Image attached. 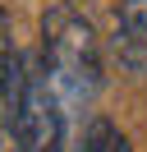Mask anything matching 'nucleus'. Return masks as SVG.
Masks as SVG:
<instances>
[{
	"label": "nucleus",
	"mask_w": 147,
	"mask_h": 152,
	"mask_svg": "<svg viewBox=\"0 0 147 152\" xmlns=\"http://www.w3.org/2000/svg\"><path fill=\"white\" fill-rule=\"evenodd\" d=\"M115 56L124 69H147V0H124L115 10Z\"/></svg>",
	"instance_id": "20e7f679"
},
{
	"label": "nucleus",
	"mask_w": 147,
	"mask_h": 152,
	"mask_svg": "<svg viewBox=\"0 0 147 152\" xmlns=\"http://www.w3.org/2000/svg\"><path fill=\"white\" fill-rule=\"evenodd\" d=\"M23 88H28V56L14 46V23L0 10V152H18Z\"/></svg>",
	"instance_id": "7ed1b4c3"
},
{
	"label": "nucleus",
	"mask_w": 147,
	"mask_h": 152,
	"mask_svg": "<svg viewBox=\"0 0 147 152\" xmlns=\"http://www.w3.org/2000/svg\"><path fill=\"white\" fill-rule=\"evenodd\" d=\"M41 69L55 83L60 102L74 111L92 102L101 92V46H97V28L83 19L74 5H51L41 14Z\"/></svg>",
	"instance_id": "f257e3e1"
},
{
	"label": "nucleus",
	"mask_w": 147,
	"mask_h": 152,
	"mask_svg": "<svg viewBox=\"0 0 147 152\" xmlns=\"http://www.w3.org/2000/svg\"><path fill=\"white\" fill-rule=\"evenodd\" d=\"M83 152H133V148L110 120H92L87 134H83Z\"/></svg>",
	"instance_id": "39448f33"
},
{
	"label": "nucleus",
	"mask_w": 147,
	"mask_h": 152,
	"mask_svg": "<svg viewBox=\"0 0 147 152\" xmlns=\"http://www.w3.org/2000/svg\"><path fill=\"white\" fill-rule=\"evenodd\" d=\"M69 138V106L60 102L55 83L46 78L41 60L28 56V88L18 115V152H64Z\"/></svg>",
	"instance_id": "f03ea898"
}]
</instances>
